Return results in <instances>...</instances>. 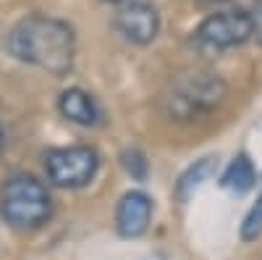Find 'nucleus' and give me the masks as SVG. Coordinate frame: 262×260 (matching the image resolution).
<instances>
[{"label":"nucleus","instance_id":"obj_5","mask_svg":"<svg viewBox=\"0 0 262 260\" xmlns=\"http://www.w3.org/2000/svg\"><path fill=\"white\" fill-rule=\"evenodd\" d=\"M100 166V158L92 147H60V150H50L48 158H45V168H48V176L53 184L58 187H84L95 179Z\"/></svg>","mask_w":262,"mask_h":260},{"label":"nucleus","instance_id":"obj_3","mask_svg":"<svg viewBox=\"0 0 262 260\" xmlns=\"http://www.w3.org/2000/svg\"><path fill=\"white\" fill-rule=\"evenodd\" d=\"M50 194L37 179L32 176H16L3 189V215L13 226H39L50 218Z\"/></svg>","mask_w":262,"mask_h":260},{"label":"nucleus","instance_id":"obj_12","mask_svg":"<svg viewBox=\"0 0 262 260\" xmlns=\"http://www.w3.org/2000/svg\"><path fill=\"white\" fill-rule=\"evenodd\" d=\"M252 37H257V42L262 45V0H257L252 8Z\"/></svg>","mask_w":262,"mask_h":260},{"label":"nucleus","instance_id":"obj_9","mask_svg":"<svg viewBox=\"0 0 262 260\" xmlns=\"http://www.w3.org/2000/svg\"><path fill=\"white\" fill-rule=\"evenodd\" d=\"M254 182H257V176H254V166H252V161H249L247 155L233 158L231 166H228L226 173H223V179H221V184H223L226 189L236 192V194L249 192V189L254 187Z\"/></svg>","mask_w":262,"mask_h":260},{"label":"nucleus","instance_id":"obj_4","mask_svg":"<svg viewBox=\"0 0 262 260\" xmlns=\"http://www.w3.org/2000/svg\"><path fill=\"white\" fill-rule=\"evenodd\" d=\"M252 37V16L244 11H221L207 16L194 32V42L202 53H223L238 48Z\"/></svg>","mask_w":262,"mask_h":260},{"label":"nucleus","instance_id":"obj_14","mask_svg":"<svg viewBox=\"0 0 262 260\" xmlns=\"http://www.w3.org/2000/svg\"><path fill=\"white\" fill-rule=\"evenodd\" d=\"M105 3H123V0H105Z\"/></svg>","mask_w":262,"mask_h":260},{"label":"nucleus","instance_id":"obj_1","mask_svg":"<svg viewBox=\"0 0 262 260\" xmlns=\"http://www.w3.org/2000/svg\"><path fill=\"white\" fill-rule=\"evenodd\" d=\"M11 53L32 66L48 71L53 76H66L74 66L76 55V37L74 29L60 18L50 16H29L18 21L11 32Z\"/></svg>","mask_w":262,"mask_h":260},{"label":"nucleus","instance_id":"obj_8","mask_svg":"<svg viewBox=\"0 0 262 260\" xmlns=\"http://www.w3.org/2000/svg\"><path fill=\"white\" fill-rule=\"evenodd\" d=\"M58 108H60V113H63L66 118L74 121V124H79V126H92V124H97V118H100V108H97L95 97H92L90 92L79 90V87L66 90V92L60 95V100H58Z\"/></svg>","mask_w":262,"mask_h":260},{"label":"nucleus","instance_id":"obj_11","mask_svg":"<svg viewBox=\"0 0 262 260\" xmlns=\"http://www.w3.org/2000/svg\"><path fill=\"white\" fill-rule=\"evenodd\" d=\"M259 234H262V194H259V200L254 203V208L249 210L247 221L242 226V236H244V239H257Z\"/></svg>","mask_w":262,"mask_h":260},{"label":"nucleus","instance_id":"obj_10","mask_svg":"<svg viewBox=\"0 0 262 260\" xmlns=\"http://www.w3.org/2000/svg\"><path fill=\"white\" fill-rule=\"evenodd\" d=\"M212 171V158H202V161H196L184 176L179 179V184H176V197L184 203L189 194H191V189H196L202 184V179L207 176V173Z\"/></svg>","mask_w":262,"mask_h":260},{"label":"nucleus","instance_id":"obj_13","mask_svg":"<svg viewBox=\"0 0 262 260\" xmlns=\"http://www.w3.org/2000/svg\"><path fill=\"white\" fill-rule=\"evenodd\" d=\"M3 147H6V137H3V129H0V153H3Z\"/></svg>","mask_w":262,"mask_h":260},{"label":"nucleus","instance_id":"obj_6","mask_svg":"<svg viewBox=\"0 0 262 260\" xmlns=\"http://www.w3.org/2000/svg\"><path fill=\"white\" fill-rule=\"evenodd\" d=\"M160 16L149 3H128L116 13V32L134 42V45H147L158 37Z\"/></svg>","mask_w":262,"mask_h":260},{"label":"nucleus","instance_id":"obj_7","mask_svg":"<svg viewBox=\"0 0 262 260\" xmlns=\"http://www.w3.org/2000/svg\"><path fill=\"white\" fill-rule=\"evenodd\" d=\"M149 218H152V203L144 192H126L121 203H118V210H116V226H118V234L121 236H139L147 231L149 226Z\"/></svg>","mask_w":262,"mask_h":260},{"label":"nucleus","instance_id":"obj_2","mask_svg":"<svg viewBox=\"0 0 262 260\" xmlns=\"http://www.w3.org/2000/svg\"><path fill=\"white\" fill-rule=\"evenodd\" d=\"M226 97V84L212 74H186L170 84L163 97L165 111L179 121H194L212 108H217Z\"/></svg>","mask_w":262,"mask_h":260}]
</instances>
